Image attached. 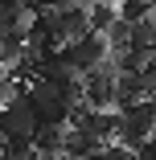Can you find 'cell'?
<instances>
[{"label":"cell","mask_w":156,"mask_h":160,"mask_svg":"<svg viewBox=\"0 0 156 160\" xmlns=\"http://www.w3.org/2000/svg\"><path fill=\"white\" fill-rule=\"evenodd\" d=\"M37 127H41V115H37V107H33V99H29V94H21V99H8V103H4V115H0L4 144L33 140Z\"/></svg>","instance_id":"cell-1"},{"label":"cell","mask_w":156,"mask_h":160,"mask_svg":"<svg viewBox=\"0 0 156 160\" xmlns=\"http://www.w3.org/2000/svg\"><path fill=\"white\" fill-rule=\"evenodd\" d=\"M152 132H156V107L144 99L132 111H119V136H115V144L140 152L144 144H152Z\"/></svg>","instance_id":"cell-2"},{"label":"cell","mask_w":156,"mask_h":160,"mask_svg":"<svg viewBox=\"0 0 156 160\" xmlns=\"http://www.w3.org/2000/svg\"><path fill=\"white\" fill-rule=\"evenodd\" d=\"M82 86H86V107L90 111H111L115 99H119V66L107 62V66L82 74Z\"/></svg>","instance_id":"cell-3"},{"label":"cell","mask_w":156,"mask_h":160,"mask_svg":"<svg viewBox=\"0 0 156 160\" xmlns=\"http://www.w3.org/2000/svg\"><path fill=\"white\" fill-rule=\"evenodd\" d=\"M33 8L21 4V0H4L0 4V29H4V37H29V29H33Z\"/></svg>","instance_id":"cell-4"},{"label":"cell","mask_w":156,"mask_h":160,"mask_svg":"<svg viewBox=\"0 0 156 160\" xmlns=\"http://www.w3.org/2000/svg\"><path fill=\"white\" fill-rule=\"evenodd\" d=\"M66 132H70V127H53V123H41L37 127L33 144H37L41 160H62V156H66Z\"/></svg>","instance_id":"cell-5"},{"label":"cell","mask_w":156,"mask_h":160,"mask_svg":"<svg viewBox=\"0 0 156 160\" xmlns=\"http://www.w3.org/2000/svg\"><path fill=\"white\" fill-rule=\"evenodd\" d=\"M119 21V4H90V33H103Z\"/></svg>","instance_id":"cell-6"},{"label":"cell","mask_w":156,"mask_h":160,"mask_svg":"<svg viewBox=\"0 0 156 160\" xmlns=\"http://www.w3.org/2000/svg\"><path fill=\"white\" fill-rule=\"evenodd\" d=\"M152 8L156 4H148V0H123V4H119V17L128 21V25H144V21H152Z\"/></svg>","instance_id":"cell-7"},{"label":"cell","mask_w":156,"mask_h":160,"mask_svg":"<svg viewBox=\"0 0 156 160\" xmlns=\"http://www.w3.org/2000/svg\"><path fill=\"white\" fill-rule=\"evenodd\" d=\"M136 160H156V148H152V144H144V148L136 152Z\"/></svg>","instance_id":"cell-8"},{"label":"cell","mask_w":156,"mask_h":160,"mask_svg":"<svg viewBox=\"0 0 156 160\" xmlns=\"http://www.w3.org/2000/svg\"><path fill=\"white\" fill-rule=\"evenodd\" d=\"M148 103H152V107H156V94H152V99H148Z\"/></svg>","instance_id":"cell-9"},{"label":"cell","mask_w":156,"mask_h":160,"mask_svg":"<svg viewBox=\"0 0 156 160\" xmlns=\"http://www.w3.org/2000/svg\"><path fill=\"white\" fill-rule=\"evenodd\" d=\"M152 148H156V132H152Z\"/></svg>","instance_id":"cell-10"},{"label":"cell","mask_w":156,"mask_h":160,"mask_svg":"<svg viewBox=\"0 0 156 160\" xmlns=\"http://www.w3.org/2000/svg\"><path fill=\"white\" fill-rule=\"evenodd\" d=\"M152 21H156V8H152Z\"/></svg>","instance_id":"cell-11"}]
</instances>
